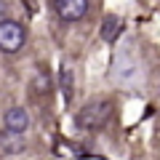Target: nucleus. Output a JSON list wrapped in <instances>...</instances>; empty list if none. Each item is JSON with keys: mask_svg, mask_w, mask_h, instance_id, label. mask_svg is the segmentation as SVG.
Listing matches in <instances>:
<instances>
[{"mask_svg": "<svg viewBox=\"0 0 160 160\" xmlns=\"http://www.w3.org/2000/svg\"><path fill=\"white\" fill-rule=\"evenodd\" d=\"M109 118H112V102L109 99H93L78 109L75 123H78L80 131H99L109 123Z\"/></svg>", "mask_w": 160, "mask_h": 160, "instance_id": "obj_1", "label": "nucleus"}, {"mask_svg": "<svg viewBox=\"0 0 160 160\" xmlns=\"http://www.w3.org/2000/svg\"><path fill=\"white\" fill-rule=\"evenodd\" d=\"M24 40H27V29L13 19H0V51L3 53H16L22 51Z\"/></svg>", "mask_w": 160, "mask_h": 160, "instance_id": "obj_2", "label": "nucleus"}, {"mask_svg": "<svg viewBox=\"0 0 160 160\" xmlns=\"http://www.w3.org/2000/svg\"><path fill=\"white\" fill-rule=\"evenodd\" d=\"M53 8L64 22H80L88 11V0H53Z\"/></svg>", "mask_w": 160, "mask_h": 160, "instance_id": "obj_3", "label": "nucleus"}, {"mask_svg": "<svg viewBox=\"0 0 160 160\" xmlns=\"http://www.w3.org/2000/svg\"><path fill=\"white\" fill-rule=\"evenodd\" d=\"M0 149L6 155H22L27 149V142H24V136H19V131L6 128V131L0 133Z\"/></svg>", "mask_w": 160, "mask_h": 160, "instance_id": "obj_4", "label": "nucleus"}, {"mask_svg": "<svg viewBox=\"0 0 160 160\" xmlns=\"http://www.w3.org/2000/svg\"><path fill=\"white\" fill-rule=\"evenodd\" d=\"M3 120H6V128L19 131V133H24L29 128V115H27V109H22V107H11Z\"/></svg>", "mask_w": 160, "mask_h": 160, "instance_id": "obj_5", "label": "nucleus"}, {"mask_svg": "<svg viewBox=\"0 0 160 160\" xmlns=\"http://www.w3.org/2000/svg\"><path fill=\"white\" fill-rule=\"evenodd\" d=\"M120 29H123L120 16H115V13L104 16V22H102V40H104V43H115L118 35H120Z\"/></svg>", "mask_w": 160, "mask_h": 160, "instance_id": "obj_6", "label": "nucleus"}, {"mask_svg": "<svg viewBox=\"0 0 160 160\" xmlns=\"http://www.w3.org/2000/svg\"><path fill=\"white\" fill-rule=\"evenodd\" d=\"M48 88H51L48 72H46V69H40V72L35 75V80H32V91L38 93V96H43V93H48Z\"/></svg>", "mask_w": 160, "mask_h": 160, "instance_id": "obj_7", "label": "nucleus"}, {"mask_svg": "<svg viewBox=\"0 0 160 160\" xmlns=\"http://www.w3.org/2000/svg\"><path fill=\"white\" fill-rule=\"evenodd\" d=\"M72 91H75V83H72V69H67L64 67L62 69V96H64V102L69 104V99H72Z\"/></svg>", "mask_w": 160, "mask_h": 160, "instance_id": "obj_8", "label": "nucleus"}, {"mask_svg": "<svg viewBox=\"0 0 160 160\" xmlns=\"http://www.w3.org/2000/svg\"><path fill=\"white\" fill-rule=\"evenodd\" d=\"M0 19H6V0H0Z\"/></svg>", "mask_w": 160, "mask_h": 160, "instance_id": "obj_9", "label": "nucleus"}]
</instances>
